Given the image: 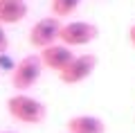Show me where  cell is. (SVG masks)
Wrapping results in <instances>:
<instances>
[{"instance_id":"6da1fadb","label":"cell","mask_w":135,"mask_h":133,"mask_svg":"<svg viewBox=\"0 0 135 133\" xmlns=\"http://www.w3.org/2000/svg\"><path fill=\"white\" fill-rule=\"evenodd\" d=\"M7 113L20 124H41L47 115V108L41 99L27 93H16L7 99Z\"/></svg>"},{"instance_id":"7a4b0ae2","label":"cell","mask_w":135,"mask_h":133,"mask_svg":"<svg viewBox=\"0 0 135 133\" xmlns=\"http://www.w3.org/2000/svg\"><path fill=\"white\" fill-rule=\"evenodd\" d=\"M99 36V27L88 20H68L61 25L59 32V43L68 45V48H83L88 43H92Z\"/></svg>"},{"instance_id":"3957f363","label":"cell","mask_w":135,"mask_h":133,"mask_svg":"<svg viewBox=\"0 0 135 133\" xmlns=\"http://www.w3.org/2000/svg\"><path fill=\"white\" fill-rule=\"evenodd\" d=\"M41 70H43L41 57H36V54L23 57L14 66V70H11V86H14L18 93H27L29 88H34L36 81L41 79Z\"/></svg>"},{"instance_id":"277c9868","label":"cell","mask_w":135,"mask_h":133,"mask_svg":"<svg viewBox=\"0 0 135 133\" xmlns=\"http://www.w3.org/2000/svg\"><path fill=\"white\" fill-rule=\"evenodd\" d=\"M97 63L99 61H97L95 54H88V52L86 54H74L72 61L59 72V79H61L63 84H68V86H77V84H81V81H86L88 77L95 72Z\"/></svg>"},{"instance_id":"5b68a950","label":"cell","mask_w":135,"mask_h":133,"mask_svg":"<svg viewBox=\"0 0 135 133\" xmlns=\"http://www.w3.org/2000/svg\"><path fill=\"white\" fill-rule=\"evenodd\" d=\"M61 20L47 16V18H41L32 25L29 29V45L36 50H45L54 43H59V32H61Z\"/></svg>"},{"instance_id":"8992f818","label":"cell","mask_w":135,"mask_h":133,"mask_svg":"<svg viewBox=\"0 0 135 133\" xmlns=\"http://www.w3.org/2000/svg\"><path fill=\"white\" fill-rule=\"evenodd\" d=\"M38 57H41L43 68H50V70H54L59 75L68 63L72 61L74 52H72V48H68V45H63V43H54V45H50V48L41 50Z\"/></svg>"},{"instance_id":"52a82bcc","label":"cell","mask_w":135,"mask_h":133,"mask_svg":"<svg viewBox=\"0 0 135 133\" xmlns=\"http://www.w3.org/2000/svg\"><path fill=\"white\" fill-rule=\"evenodd\" d=\"M65 126L68 133H106V124L97 115H74Z\"/></svg>"},{"instance_id":"ba28073f","label":"cell","mask_w":135,"mask_h":133,"mask_svg":"<svg viewBox=\"0 0 135 133\" xmlns=\"http://www.w3.org/2000/svg\"><path fill=\"white\" fill-rule=\"evenodd\" d=\"M29 14L25 0H0V25H16Z\"/></svg>"},{"instance_id":"9c48e42d","label":"cell","mask_w":135,"mask_h":133,"mask_svg":"<svg viewBox=\"0 0 135 133\" xmlns=\"http://www.w3.org/2000/svg\"><path fill=\"white\" fill-rule=\"evenodd\" d=\"M81 7V0H52L50 2V9H52L54 18H65V16H72L74 11Z\"/></svg>"},{"instance_id":"30bf717a","label":"cell","mask_w":135,"mask_h":133,"mask_svg":"<svg viewBox=\"0 0 135 133\" xmlns=\"http://www.w3.org/2000/svg\"><path fill=\"white\" fill-rule=\"evenodd\" d=\"M9 50V36L5 32V25H0V54H7Z\"/></svg>"},{"instance_id":"8fae6325","label":"cell","mask_w":135,"mask_h":133,"mask_svg":"<svg viewBox=\"0 0 135 133\" xmlns=\"http://www.w3.org/2000/svg\"><path fill=\"white\" fill-rule=\"evenodd\" d=\"M128 41L135 45V25H131V27H128Z\"/></svg>"},{"instance_id":"7c38bea8","label":"cell","mask_w":135,"mask_h":133,"mask_svg":"<svg viewBox=\"0 0 135 133\" xmlns=\"http://www.w3.org/2000/svg\"><path fill=\"white\" fill-rule=\"evenodd\" d=\"M0 133H16V131H0Z\"/></svg>"}]
</instances>
